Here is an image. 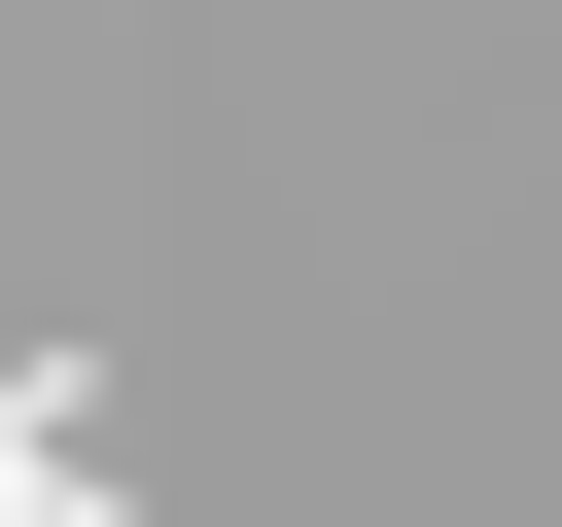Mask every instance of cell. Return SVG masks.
Masks as SVG:
<instances>
[{
	"instance_id": "obj_1",
	"label": "cell",
	"mask_w": 562,
	"mask_h": 527,
	"mask_svg": "<svg viewBox=\"0 0 562 527\" xmlns=\"http://www.w3.org/2000/svg\"><path fill=\"white\" fill-rule=\"evenodd\" d=\"M0 527H140L105 492V351H0Z\"/></svg>"
}]
</instances>
